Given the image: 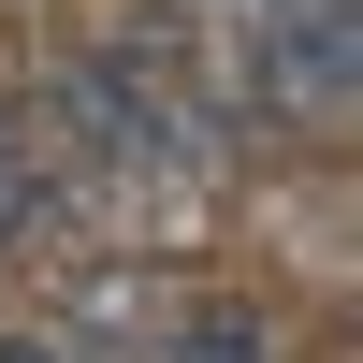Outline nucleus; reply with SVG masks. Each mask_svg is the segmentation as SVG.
I'll return each instance as SVG.
<instances>
[{"mask_svg": "<svg viewBox=\"0 0 363 363\" xmlns=\"http://www.w3.org/2000/svg\"><path fill=\"white\" fill-rule=\"evenodd\" d=\"M0 363H73V349H58V335H0Z\"/></svg>", "mask_w": 363, "mask_h": 363, "instance_id": "f03ea898", "label": "nucleus"}, {"mask_svg": "<svg viewBox=\"0 0 363 363\" xmlns=\"http://www.w3.org/2000/svg\"><path fill=\"white\" fill-rule=\"evenodd\" d=\"M160 363H291V320L262 291H189L160 306Z\"/></svg>", "mask_w": 363, "mask_h": 363, "instance_id": "f257e3e1", "label": "nucleus"}]
</instances>
